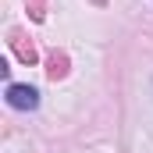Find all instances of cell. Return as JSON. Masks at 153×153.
Masks as SVG:
<instances>
[{
  "mask_svg": "<svg viewBox=\"0 0 153 153\" xmlns=\"http://www.w3.org/2000/svg\"><path fill=\"white\" fill-rule=\"evenodd\" d=\"M7 103L14 111H36L39 107V93L32 85H7Z\"/></svg>",
  "mask_w": 153,
  "mask_h": 153,
  "instance_id": "6da1fadb",
  "label": "cell"
},
{
  "mask_svg": "<svg viewBox=\"0 0 153 153\" xmlns=\"http://www.w3.org/2000/svg\"><path fill=\"white\" fill-rule=\"evenodd\" d=\"M46 71H50V78H61L64 75V57H50V68Z\"/></svg>",
  "mask_w": 153,
  "mask_h": 153,
  "instance_id": "7a4b0ae2",
  "label": "cell"
}]
</instances>
